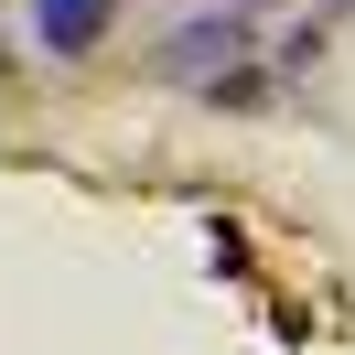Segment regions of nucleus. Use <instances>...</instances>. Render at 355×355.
<instances>
[{
  "label": "nucleus",
  "mask_w": 355,
  "mask_h": 355,
  "mask_svg": "<svg viewBox=\"0 0 355 355\" xmlns=\"http://www.w3.org/2000/svg\"><path fill=\"white\" fill-rule=\"evenodd\" d=\"M108 11H119V0H44L33 33H44V54H87L97 33H108Z\"/></svg>",
  "instance_id": "obj_1"
}]
</instances>
